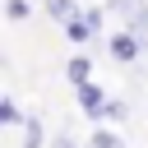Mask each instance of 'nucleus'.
<instances>
[{
	"label": "nucleus",
	"mask_w": 148,
	"mask_h": 148,
	"mask_svg": "<svg viewBox=\"0 0 148 148\" xmlns=\"http://www.w3.org/2000/svg\"><path fill=\"white\" fill-rule=\"evenodd\" d=\"M74 102H79V111L88 116V120H102V111H106V92L88 79V83H79L74 88Z\"/></svg>",
	"instance_id": "nucleus-2"
},
{
	"label": "nucleus",
	"mask_w": 148,
	"mask_h": 148,
	"mask_svg": "<svg viewBox=\"0 0 148 148\" xmlns=\"http://www.w3.org/2000/svg\"><path fill=\"white\" fill-rule=\"evenodd\" d=\"M88 148H125V139H120L116 130H92V139H88Z\"/></svg>",
	"instance_id": "nucleus-10"
},
{
	"label": "nucleus",
	"mask_w": 148,
	"mask_h": 148,
	"mask_svg": "<svg viewBox=\"0 0 148 148\" xmlns=\"http://www.w3.org/2000/svg\"><path fill=\"white\" fill-rule=\"evenodd\" d=\"M102 120H111V125H125V120H130V102H125V97H106V111H102Z\"/></svg>",
	"instance_id": "nucleus-8"
},
{
	"label": "nucleus",
	"mask_w": 148,
	"mask_h": 148,
	"mask_svg": "<svg viewBox=\"0 0 148 148\" xmlns=\"http://www.w3.org/2000/svg\"><path fill=\"white\" fill-rule=\"evenodd\" d=\"M148 0H106V9H111V18H120V23H130L139 9H143Z\"/></svg>",
	"instance_id": "nucleus-7"
},
{
	"label": "nucleus",
	"mask_w": 148,
	"mask_h": 148,
	"mask_svg": "<svg viewBox=\"0 0 148 148\" xmlns=\"http://www.w3.org/2000/svg\"><path fill=\"white\" fill-rule=\"evenodd\" d=\"M5 18L9 23H23V18H32V5L28 0H5Z\"/></svg>",
	"instance_id": "nucleus-11"
},
{
	"label": "nucleus",
	"mask_w": 148,
	"mask_h": 148,
	"mask_svg": "<svg viewBox=\"0 0 148 148\" xmlns=\"http://www.w3.org/2000/svg\"><path fill=\"white\" fill-rule=\"evenodd\" d=\"M65 37H69V46H83V42H92V37H97V28H92V23L83 18V9H79V14L65 23Z\"/></svg>",
	"instance_id": "nucleus-3"
},
{
	"label": "nucleus",
	"mask_w": 148,
	"mask_h": 148,
	"mask_svg": "<svg viewBox=\"0 0 148 148\" xmlns=\"http://www.w3.org/2000/svg\"><path fill=\"white\" fill-rule=\"evenodd\" d=\"M51 148H74V139H69V134H56V139H51Z\"/></svg>",
	"instance_id": "nucleus-13"
},
{
	"label": "nucleus",
	"mask_w": 148,
	"mask_h": 148,
	"mask_svg": "<svg viewBox=\"0 0 148 148\" xmlns=\"http://www.w3.org/2000/svg\"><path fill=\"white\" fill-rule=\"evenodd\" d=\"M102 9H106V5H102ZM102 9H83V18H88V23L97 28V32H102Z\"/></svg>",
	"instance_id": "nucleus-12"
},
{
	"label": "nucleus",
	"mask_w": 148,
	"mask_h": 148,
	"mask_svg": "<svg viewBox=\"0 0 148 148\" xmlns=\"http://www.w3.org/2000/svg\"><path fill=\"white\" fill-rule=\"evenodd\" d=\"M143 37L134 32V28H120V32H111V42H106V56L116 60V65H134L139 56H143Z\"/></svg>",
	"instance_id": "nucleus-1"
},
{
	"label": "nucleus",
	"mask_w": 148,
	"mask_h": 148,
	"mask_svg": "<svg viewBox=\"0 0 148 148\" xmlns=\"http://www.w3.org/2000/svg\"><path fill=\"white\" fill-rule=\"evenodd\" d=\"M23 148H42L46 143V125H42V116H23Z\"/></svg>",
	"instance_id": "nucleus-5"
},
{
	"label": "nucleus",
	"mask_w": 148,
	"mask_h": 148,
	"mask_svg": "<svg viewBox=\"0 0 148 148\" xmlns=\"http://www.w3.org/2000/svg\"><path fill=\"white\" fill-rule=\"evenodd\" d=\"M65 79H69V88L88 83V79H92V60H88L83 51H79V56H69V60H65Z\"/></svg>",
	"instance_id": "nucleus-4"
},
{
	"label": "nucleus",
	"mask_w": 148,
	"mask_h": 148,
	"mask_svg": "<svg viewBox=\"0 0 148 148\" xmlns=\"http://www.w3.org/2000/svg\"><path fill=\"white\" fill-rule=\"evenodd\" d=\"M42 9H46V14H51V18L60 23V28H65V23H69V18L79 14V5H74V0H42Z\"/></svg>",
	"instance_id": "nucleus-6"
},
{
	"label": "nucleus",
	"mask_w": 148,
	"mask_h": 148,
	"mask_svg": "<svg viewBox=\"0 0 148 148\" xmlns=\"http://www.w3.org/2000/svg\"><path fill=\"white\" fill-rule=\"evenodd\" d=\"M0 125H5V130L23 125V111H18V102H14V97H0Z\"/></svg>",
	"instance_id": "nucleus-9"
}]
</instances>
